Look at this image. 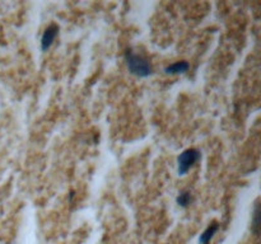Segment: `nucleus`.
Returning a JSON list of instances; mask_svg holds the SVG:
<instances>
[{
  "label": "nucleus",
  "mask_w": 261,
  "mask_h": 244,
  "mask_svg": "<svg viewBox=\"0 0 261 244\" xmlns=\"http://www.w3.org/2000/svg\"><path fill=\"white\" fill-rule=\"evenodd\" d=\"M218 229H219V224L217 223V221L212 223L211 225H209L208 228L203 231V234H201L200 238H199V243L200 244L211 243V240L213 239V236L216 235V233L218 231Z\"/></svg>",
  "instance_id": "20e7f679"
},
{
  "label": "nucleus",
  "mask_w": 261,
  "mask_h": 244,
  "mask_svg": "<svg viewBox=\"0 0 261 244\" xmlns=\"http://www.w3.org/2000/svg\"><path fill=\"white\" fill-rule=\"evenodd\" d=\"M200 151L194 147L191 149H186L185 151L181 152L180 157L177 158V169H178V174H185L188 173V170L200 159Z\"/></svg>",
  "instance_id": "f03ea898"
},
{
  "label": "nucleus",
  "mask_w": 261,
  "mask_h": 244,
  "mask_svg": "<svg viewBox=\"0 0 261 244\" xmlns=\"http://www.w3.org/2000/svg\"><path fill=\"white\" fill-rule=\"evenodd\" d=\"M125 57H126L127 68L132 74L140 76V78H145V76L152 74V66H150L149 61L143 56L133 52H126Z\"/></svg>",
  "instance_id": "f257e3e1"
},
{
  "label": "nucleus",
  "mask_w": 261,
  "mask_h": 244,
  "mask_svg": "<svg viewBox=\"0 0 261 244\" xmlns=\"http://www.w3.org/2000/svg\"><path fill=\"white\" fill-rule=\"evenodd\" d=\"M58 33L59 27L56 24H51L46 28L45 32H43L42 35V38H41V48H42V51H46L51 45H53Z\"/></svg>",
  "instance_id": "7ed1b4c3"
},
{
  "label": "nucleus",
  "mask_w": 261,
  "mask_h": 244,
  "mask_svg": "<svg viewBox=\"0 0 261 244\" xmlns=\"http://www.w3.org/2000/svg\"><path fill=\"white\" fill-rule=\"evenodd\" d=\"M193 200V195L189 191H184V192H181L177 196V200L176 201H177V205L181 206V207H188L189 205H191Z\"/></svg>",
  "instance_id": "423d86ee"
},
{
  "label": "nucleus",
  "mask_w": 261,
  "mask_h": 244,
  "mask_svg": "<svg viewBox=\"0 0 261 244\" xmlns=\"http://www.w3.org/2000/svg\"><path fill=\"white\" fill-rule=\"evenodd\" d=\"M189 68H190V65H189L188 61H177V63L171 64L170 66H167L165 71L167 74H182L186 73Z\"/></svg>",
  "instance_id": "39448f33"
}]
</instances>
